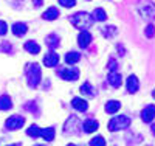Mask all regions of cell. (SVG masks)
I'll use <instances>...</instances> for the list:
<instances>
[{
	"label": "cell",
	"mask_w": 155,
	"mask_h": 146,
	"mask_svg": "<svg viewBox=\"0 0 155 146\" xmlns=\"http://www.w3.org/2000/svg\"><path fill=\"white\" fill-rule=\"evenodd\" d=\"M70 22L76 26V28H79V30H85V28H88V26H92L93 25V17L88 14V12H84V11H81V12H76L74 16H71L70 17Z\"/></svg>",
	"instance_id": "1"
},
{
	"label": "cell",
	"mask_w": 155,
	"mask_h": 146,
	"mask_svg": "<svg viewBox=\"0 0 155 146\" xmlns=\"http://www.w3.org/2000/svg\"><path fill=\"white\" fill-rule=\"evenodd\" d=\"M27 78H28V84L30 87H37L39 83L42 79V72L39 64H30L28 69H27Z\"/></svg>",
	"instance_id": "2"
},
{
	"label": "cell",
	"mask_w": 155,
	"mask_h": 146,
	"mask_svg": "<svg viewBox=\"0 0 155 146\" xmlns=\"http://www.w3.org/2000/svg\"><path fill=\"white\" fill-rule=\"evenodd\" d=\"M130 126V118L126 117V115H120V117H115L109 121V131L115 132V131H120V129H127Z\"/></svg>",
	"instance_id": "3"
},
{
	"label": "cell",
	"mask_w": 155,
	"mask_h": 146,
	"mask_svg": "<svg viewBox=\"0 0 155 146\" xmlns=\"http://www.w3.org/2000/svg\"><path fill=\"white\" fill-rule=\"evenodd\" d=\"M140 12H141V16H143L146 20H153V19H155V6H153L150 2L141 3Z\"/></svg>",
	"instance_id": "4"
},
{
	"label": "cell",
	"mask_w": 155,
	"mask_h": 146,
	"mask_svg": "<svg viewBox=\"0 0 155 146\" xmlns=\"http://www.w3.org/2000/svg\"><path fill=\"white\" fill-rule=\"evenodd\" d=\"M23 124H25V118L20 117V115H12V117H9L8 120H6V123H5V126H6L9 131L20 129Z\"/></svg>",
	"instance_id": "5"
},
{
	"label": "cell",
	"mask_w": 155,
	"mask_h": 146,
	"mask_svg": "<svg viewBox=\"0 0 155 146\" xmlns=\"http://www.w3.org/2000/svg\"><path fill=\"white\" fill-rule=\"evenodd\" d=\"M59 76L65 81H76L79 78V70L78 69H62L59 72Z\"/></svg>",
	"instance_id": "6"
},
{
	"label": "cell",
	"mask_w": 155,
	"mask_h": 146,
	"mask_svg": "<svg viewBox=\"0 0 155 146\" xmlns=\"http://www.w3.org/2000/svg\"><path fill=\"white\" fill-rule=\"evenodd\" d=\"M153 117H155V106L153 104L146 106V107L143 109V112H141V118H143V121L144 123H150L153 120Z\"/></svg>",
	"instance_id": "7"
},
{
	"label": "cell",
	"mask_w": 155,
	"mask_h": 146,
	"mask_svg": "<svg viewBox=\"0 0 155 146\" xmlns=\"http://www.w3.org/2000/svg\"><path fill=\"white\" fill-rule=\"evenodd\" d=\"M90 42H92V34H90L88 31H81L79 36H78V44H79L81 48H87L90 45Z\"/></svg>",
	"instance_id": "8"
},
{
	"label": "cell",
	"mask_w": 155,
	"mask_h": 146,
	"mask_svg": "<svg viewBox=\"0 0 155 146\" xmlns=\"http://www.w3.org/2000/svg\"><path fill=\"white\" fill-rule=\"evenodd\" d=\"M126 87L129 93H137L138 92V78L135 75H130L126 81Z\"/></svg>",
	"instance_id": "9"
},
{
	"label": "cell",
	"mask_w": 155,
	"mask_h": 146,
	"mask_svg": "<svg viewBox=\"0 0 155 146\" xmlns=\"http://www.w3.org/2000/svg\"><path fill=\"white\" fill-rule=\"evenodd\" d=\"M107 81H109V83H110V86H112V87H115V89L121 87V84H123L121 75H120L118 72H110V73H109V76H107Z\"/></svg>",
	"instance_id": "10"
},
{
	"label": "cell",
	"mask_w": 155,
	"mask_h": 146,
	"mask_svg": "<svg viewBox=\"0 0 155 146\" xmlns=\"http://www.w3.org/2000/svg\"><path fill=\"white\" fill-rule=\"evenodd\" d=\"M58 62H59V56H58V53H54V51H50L48 55H45V58H44L45 67H54V65H58Z\"/></svg>",
	"instance_id": "11"
},
{
	"label": "cell",
	"mask_w": 155,
	"mask_h": 146,
	"mask_svg": "<svg viewBox=\"0 0 155 146\" xmlns=\"http://www.w3.org/2000/svg\"><path fill=\"white\" fill-rule=\"evenodd\" d=\"M12 34H14V36H23L25 33H27L28 31V26H27V23H23V22H17V23H14V25H12Z\"/></svg>",
	"instance_id": "12"
},
{
	"label": "cell",
	"mask_w": 155,
	"mask_h": 146,
	"mask_svg": "<svg viewBox=\"0 0 155 146\" xmlns=\"http://www.w3.org/2000/svg\"><path fill=\"white\" fill-rule=\"evenodd\" d=\"M71 106H73L76 110H79V112H85L88 109V103L85 100H82V98H73Z\"/></svg>",
	"instance_id": "13"
},
{
	"label": "cell",
	"mask_w": 155,
	"mask_h": 146,
	"mask_svg": "<svg viewBox=\"0 0 155 146\" xmlns=\"http://www.w3.org/2000/svg\"><path fill=\"white\" fill-rule=\"evenodd\" d=\"M98 127H99V123L96 120H93V118H88V120L84 121V131L87 134H92V132L98 131Z\"/></svg>",
	"instance_id": "14"
},
{
	"label": "cell",
	"mask_w": 155,
	"mask_h": 146,
	"mask_svg": "<svg viewBox=\"0 0 155 146\" xmlns=\"http://www.w3.org/2000/svg\"><path fill=\"white\" fill-rule=\"evenodd\" d=\"M42 17H44L45 20H54V19L59 17V9L54 8V6H51V8H48V9L44 12Z\"/></svg>",
	"instance_id": "15"
},
{
	"label": "cell",
	"mask_w": 155,
	"mask_h": 146,
	"mask_svg": "<svg viewBox=\"0 0 155 146\" xmlns=\"http://www.w3.org/2000/svg\"><path fill=\"white\" fill-rule=\"evenodd\" d=\"M56 132H54V127H47V129H41V137L45 138V141H51L54 138Z\"/></svg>",
	"instance_id": "16"
},
{
	"label": "cell",
	"mask_w": 155,
	"mask_h": 146,
	"mask_svg": "<svg viewBox=\"0 0 155 146\" xmlns=\"http://www.w3.org/2000/svg\"><path fill=\"white\" fill-rule=\"evenodd\" d=\"M12 107V101L8 95H2L0 97V110H8Z\"/></svg>",
	"instance_id": "17"
},
{
	"label": "cell",
	"mask_w": 155,
	"mask_h": 146,
	"mask_svg": "<svg viewBox=\"0 0 155 146\" xmlns=\"http://www.w3.org/2000/svg\"><path fill=\"white\" fill-rule=\"evenodd\" d=\"M25 50H27L28 53H31V55H37L39 51H41V47H39L34 41H28V42H25Z\"/></svg>",
	"instance_id": "18"
},
{
	"label": "cell",
	"mask_w": 155,
	"mask_h": 146,
	"mask_svg": "<svg viewBox=\"0 0 155 146\" xmlns=\"http://www.w3.org/2000/svg\"><path fill=\"white\" fill-rule=\"evenodd\" d=\"M93 20H98V22H104L107 19V14H106V11L102 9V8H96L93 11V14H92Z\"/></svg>",
	"instance_id": "19"
},
{
	"label": "cell",
	"mask_w": 155,
	"mask_h": 146,
	"mask_svg": "<svg viewBox=\"0 0 155 146\" xmlns=\"http://www.w3.org/2000/svg\"><path fill=\"white\" fill-rule=\"evenodd\" d=\"M81 59V55L78 51H70L65 55V62L67 64H76V62H79Z\"/></svg>",
	"instance_id": "20"
},
{
	"label": "cell",
	"mask_w": 155,
	"mask_h": 146,
	"mask_svg": "<svg viewBox=\"0 0 155 146\" xmlns=\"http://www.w3.org/2000/svg\"><path fill=\"white\" fill-rule=\"evenodd\" d=\"M45 42L50 48H56V47H59V36L58 34H50V36H47Z\"/></svg>",
	"instance_id": "21"
},
{
	"label": "cell",
	"mask_w": 155,
	"mask_h": 146,
	"mask_svg": "<svg viewBox=\"0 0 155 146\" xmlns=\"http://www.w3.org/2000/svg\"><path fill=\"white\" fill-rule=\"evenodd\" d=\"M120 107H121L120 101H109V103L106 104V112H107V114H115V112L120 110Z\"/></svg>",
	"instance_id": "22"
},
{
	"label": "cell",
	"mask_w": 155,
	"mask_h": 146,
	"mask_svg": "<svg viewBox=\"0 0 155 146\" xmlns=\"http://www.w3.org/2000/svg\"><path fill=\"white\" fill-rule=\"evenodd\" d=\"M81 93L82 95H88V97H95V92L92 89V84H90V83H84L81 86Z\"/></svg>",
	"instance_id": "23"
},
{
	"label": "cell",
	"mask_w": 155,
	"mask_h": 146,
	"mask_svg": "<svg viewBox=\"0 0 155 146\" xmlns=\"http://www.w3.org/2000/svg\"><path fill=\"white\" fill-rule=\"evenodd\" d=\"M27 135H28V137H33V138L41 137V129H39L36 124H33V126H30V127L27 129Z\"/></svg>",
	"instance_id": "24"
},
{
	"label": "cell",
	"mask_w": 155,
	"mask_h": 146,
	"mask_svg": "<svg viewBox=\"0 0 155 146\" xmlns=\"http://www.w3.org/2000/svg\"><path fill=\"white\" fill-rule=\"evenodd\" d=\"M116 33H118L116 26H106V28H102V34H104L106 37H113Z\"/></svg>",
	"instance_id": "25"
},
{
	"label": "cell",
	"mask_w": 155,
	"mask_h": 146,
	"mask_svg": "<svg viewBox=\"0 0 155 146\" xmlns=\"http://www.w3.org/2000/svg\"><path fill=\"white\" fill-rule=\"evenodd\" d=\"M90 146H106V140L104 137H95L92 141H90Z\"/></svg>",
	"instance_id": "26"
},
{
	"label": "cell",
	"mask_w": 155,
	"mask_h": 146,
	"mask_svg": "<svg viewBox=\"0 0 155 146\" xmlns=\"http://www.w3.org/2000/svg\"><path fill=\"white\" fill-rule=\"evenodd\" d=\"M144 34H146L147 37H153V34H155V26H153L152 23L146 26V30H144Z\"/></svg>",
	"instance_id": "27"
},
{
	"label": "cell",
	"mask_w": 155,
	"mask_h": 146,
	"mask_svg": "<svg viewBox=\"0 0 155 146\" xmlns=\"http://www.w3.org/2000/svg\"><path fill=\"white\" fill-rule=\"evenodd\" d=\"M59 3L65 8H71V6L76 5V0H59Z\"/></svg>",
	"instance_id": "28"
},
{
	"label": "cell",
	"mask_w": 155,
	"mask_h": 146,
	"mask_svg": "<svg viewBox=\"0 0 155 146\" xmlns=\"http://www.w3.org/2000/svg\"><path fill=\"white\" fill-rule=\"evenodd\" d=\"M6 33H8V25H6V22L0 20V36H5Z\"/></svg>",
	"instance_id": "29"
},
{
	"label": "cell",
	"mask_w": 155,
	"mask_h": 146,
	"mask_svg": "<svg viewBox=\"0 0 155 146\" xmlns=\"http://www.w3.org/2000/svg\"><path fill=\"white\" fill-rule=\"evenodd\" d=\"M0 51H12V47H11V44L9 42H2L0 44Z\"/></svg>",
	"instance_id": "30"
},
{
	"label": "cell",
	"mask_w": 155,
	"mask_h": 146,
	"mask_svg": "<svg viewBox=\"0 0 155 146\" xmlns=\"http://www.w3.org/2000/svg\"><path fill=\"white\" fill-rule=\"evenodd\" d=\"M107 69H109L110 72H115V70H116V61H115V59H110V61H109Z\"/></svg>",
	"instance_id": "31"
},
{
	"label": "cell",
	"mask_w": 155,
	"mask_h": 146,
	"mask_svg": "<svg viewBox=\"0 0 155 146\" xmlns=\"http://www.w3.org/2000/svg\"><path fill=\"white\" fill-rule=\"evenodd\" d=\"M33 5L37 8V6H41L42 5V0H33Z\"/></svg>",
	"instance_id": "32"
},
{
	"label": "cell",
	"mask_w": 155,
	"mask_h": 146,
	"mask_svg": "<svg viewBox=\"0 0 155 146\" xmlns=\"http://www.w3.org/2000/svg\"><path fill=\"white\" fill-rule=\"evenodd\" d=\"M152 134L155 135V126H152Z\"/></svg>",
	"instance_id": "33"
},
{
	"label": "cell",
	"mask_w": 155,
	"mask_h": 146,
	"mask_svg": "<svg viewBox=\"0 0 155 146\" xmlns=\"http://www.w3.org/2000/svg\"><path fill=\"white\" fill-rule=\"evenodd\" d=\"M152 97L155 98V89H153V92H152Z\"/></svg>",
	"instance_id": "34"
},
{
	"label": "cell",
	"mask_w": 155,
	"mask_h": 146,
	"mask_svg": "<svg viewBox=\"0 0 155 146\" xmlns=\"http://www.w3.org/2000/svg\"><path fill=\"white\" fill-rule=\"evenodd\" d=\"M67 146H76V144H73V143H70V144H67Z\"/></svg>",
	"instance_id": "35"
},
{
	"label": "cell",
	"mask_w": 155,
	"mask_h": 146,
	"mask_svg": "<svg viewBox=\"0 0 155 146\" xmlns=\"http://www.w3.org/2000/svg\"><path fill=\"white\" fill-rule=\"evenodd\" d=\"M8 146H19V144H8Z\"/></svg>",
	"instance_id": "36"
},
{
	"label": "cell",
	"mask_w": 155,
	"mask_h": 146,
	"mask_svg": "<svg viewBox=\"0 0 155 146\" xmlns=\"http://www.w3.org/2000/svg\"><path fill=\"white\" fill-rule=\"evenodd\" d=\"M37 146H42V144H37Z\"/></svg>",
	"instance_id": "37"
}]
</instances>
